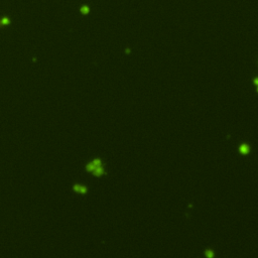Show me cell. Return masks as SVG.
I'll list each match as a JSON object with an SVG mask.
<instances>
[{
  "mask_svg": "<svg viewBox=\"0 0 258 258\" xmlns=\"http://www.w3.org/2000/svg\"><path fill=\"white\" fill-rule=\"evenodd\" d=\"M99 166H101V161H100L99 159H97V160H94L92 164H89V165L87 166V168H88V170L94 171L95 169H96L97 167H99Z\"/></svg>",
  "mask_w": 258,
  "mask_h": 258,
  "instance_id": "obj_1",
  "label": "cell"
},
{
  "mask_svg": "<svg viewBox=\"0 0 258 258\" xmlns=\"http://www.w3.org/2000/svg\"><path fill=\"white\" fill-rule=\"evenodd\" d=\"M74 190L76 191V192H79V193H82V194H84V193H86V188H84V187H81V186H75L74 187Z\"/></svg>",
  "mask_w": 258,
  "mask_h": 258,
  "instance_id": "obj_2",
  "label": "cell"
},
{
  "mask_svg": "<svg viewBox=\"0 0 258 258\" xmlns=\"http://www.w3.org/2000/svg\"><path fill=\"white\" fill-rule=\"evenodd\" d=\"M240 151L242 153H248V151H249V147H248V145H246V144H243L242 146H240Z\"/></svg>",
  "mask_w": 258,
  "mask_h": 258,
  "instance_id": "obj_3",
  "label": "cell"
},
{
  "mask_svg": "<svg viewBox=\"0 0 258 258\" xmlns=\"http://www.w3.org/2000/svg\"><path fill=\"white\" fill-rule=\"evenodd\" d=\"M94 174L96 176H101L102 174H103V168L101 167V166H99V167H97L96 169L94 170Z\"/></svg>",
  "mask_w": 258,
  "mask_h": 258,
  "instance_id": "obj_4",
  "label": "cell"
},
{
  "mask_svg": "<svg viewBox=\"0 0 258 258\" xmlns=\"http://www.w3.org/2000/svg\"><path fill=\"white\" fill-rule=\"evenodd\" d=\"M81 11H82L83 13H85V14H86V13H88V12H89V8H88L87 6H83L82 8H81Z\"/></svg>",
  "mask_w": 258,
  "mask_h": 258,
  "instance_id": "obj_5",
  "label": "cell"
},
{
  "mask_svg": "<svg viewBox=\"0 0 258 258\" xmlns=\"http://www.w3.org/2000/svg\"><path fill=\"white\" fill-rule=\"evenodd\" d=\"M206 254L208 255V257H209V258H212V257H213V255H214V254H213V252H212V251H210V250H208V251L206 252Z\"/></svg>",
  "mask_w": 258,
  "mask_h": 258,
  "instance_id": "obj_6",
  "label": "cell"
},
{
  "mask_svg": "<svg viewBox=\"0 0 258 258\" xmlns=\"http://www.w3.org/2000/svg\"><path fill=\"white\" fill-rule=\"evenodd\" d=\"M254 83H255V84H256V85H257V86H258V78H257V79H255V81H254Z\"/></svg>",
  "mask_w": 258,
  "mask_h": 258,
  "instance_id": "obj_7",
  "label": "cell"
}]
</instances>
